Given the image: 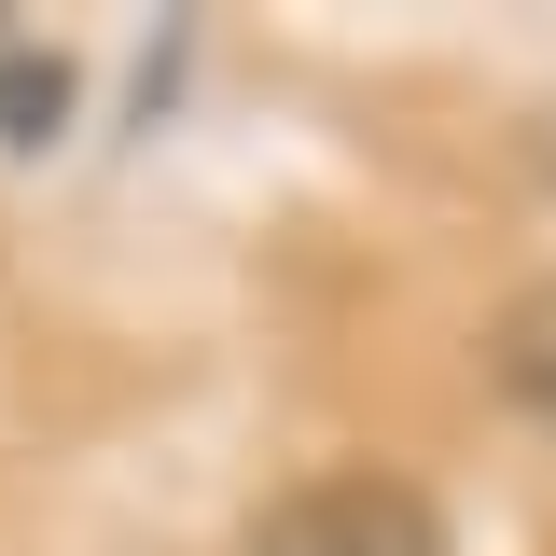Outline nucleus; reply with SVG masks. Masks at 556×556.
<instances>
[{"label":"nucleus","mask_w":556,"mask_h":556,"mask_svg":"<svg viewBox=\"0 0 556 556\" xmlns=\"http://www.w3.org/2000/svg\"><path fill=\"white\" fill-rule=\"evenodd\" d=\"M56 112H70V70L28 56V42H0V139L28 153V139H56Z\"/></svg>","instance_id":"3"},{"label":"nucleus","mask_w":556,"mask_h":556,"mask_svg":"<svg viewBox=\"0 0 556 556\" xmlns=\"http://www.w3.org/2000/svg\"><path fill=\"white\" fill-rule=\"evenodd\" d=\"M237 556H445V501L404 473H306L237 529Z\"/></svg>","instance_id":"1"},{"label":"nucleus","mask_w":556,"mask_h":556,"mask_svg":"<svg viewBox=\"0 0 556 556\" xmlns=\"http://www.w3.org/2000/svg\"><path fill=\"white\" fill-rule=\"evenodd\" d=\"M486 376H501L529 417H556V278H529V292L501 306V334H486Z\"/></svg>","instance_id":"2"}]
</instances>
